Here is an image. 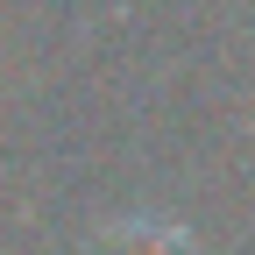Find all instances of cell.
<instances>
[{
  "label": "cell",
  "instance_id": "1",
  "mask_svg": "<svg viewBox=\"0 0 255 255\" xmlns=\"http://www.w3.org/2000/svg\"><path fill=\"white\" fill-rule=\"evenodd\" d=\"M92 255H199L184 227H163V220H128V227H107L92 241Z\"/></svg>",
  "mask_w": 255,
  "mask_h": 255
}]
</instances>
